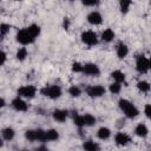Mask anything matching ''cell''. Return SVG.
Instances as JSON below:
<instances>
[{"label": "cell", "mask_w": 151, "mask_h": 151, "mask_svg": "<svg viewBox=\"0 0 151 151\" xmlns=\"http://www.w3.org/2000/svg\"><path fill=\"white\" fill-rule=\"evenodd\" d=\"M67 117V112L65 110H55L53 112V118L58 122H65Z\"/></svg>", "instance_id": "cell-13"}, {"label": "cell", "mask_w": 151, "mask_h": 151, "mask_svg": "<svg viewBox=\"0 0 151 151\" xmlns=\"http://www.w3.org/2000/svg\"><path fill=\"white\" fill-rule=\"evenodd\" d=\"M26 57H27V50L25 47L19 48L18 52H17V59L18 60H24Z\"/></svg>", "instance_id": "cell-24"}, {"label": "cell", "mask_w": 151, "mask_h": 151, "mask_svg": "<svg viewBox=\"0 0 151 151\" xmlns=\"http://www.w3.org/2000/svg\"><path fill=\"white\" fill-rule=\"evenodd\" d=\"M111 76H112V78L116 80V83H123L124 80H125V74L122 72V71H113L112 73H111Z\"/></svg>", "instance_id": "cell-17"}, {"label": "cell", "mask_w": 151, "mask_h": 151, "mask_svg": "<svg viewBox=\"0 0 151 151\" xmlns=\"http://www.w3.org/2000/svg\"><path fill=\"white\" fill-rule=\"evenodd\" d=\"M9 25H7V24H1L0 25V34L1 35H5V34H7L8 33V31H9Z\"/></svg>", "instance_id": "cell-31"}, {"label": "cell", "mask_w": 151, "mask_h": 151, "mask_svg": "<svg viewBox=\"0 0 151 151\" xmlns=\"http://www.w3.org/2000/svg\"><path fill=\"white\" fill-rule=\"evenodd\" d=\"M96 4H97L96 1H84V5H86V6H93Z\"/></svg>", "instance_id": "cell-36"}, {"label": "cell", "mask_w": 151, "mask_h": 151, "mask_svg": "<svg viewBox=\"0 0 151 151\" xmlns=\"http://www.w3.org/2000/svg\"><path fill=\"white\" fill-rule=\"evenodd\" d=\"M72 71L73 72H83V65L80 63H78V61L73 63L72 64Z\"/></svg>", "instance_id": "cell-32"}, {"label": "cell", "mask_w": 151, "mask_h": 151, "mask_svg": "<svg viewBox=\"0 0 151 151\" xmlns=\"http://www.w3.org/2000/svg\"><path fill=\"white\" fill-rule=\"evenodd\" d=\"M119 107L124 111V113L126 114V117H129V118H134V117H137L138 116V110L136 109V106L134 105H132L129 100H126V99H120L119 100Z\"/></svg>", "instance_id": "cell-1"}, {"label": "cell", "mask_w": 151, "mask_h": 151, "mask_svg": "<svg viewBox=\"0 0 151 151\" xmlns=\"http://www.w3.org/2000/svg\"><path fill=\"white\" fill-rule=\"evenodd\" d=\"M127 53H129V48H127V46L125 45V44H123V42H120L119 45H118V47H117V55H118V58H125L126 55H127Z\"/></svg>", "instance_id": "cell-12"}, {"label": "cell", "mask_w": 151, "mask_h": 151, "mask_svg": "<svg viewBox=\"0 0 151 151\" xmlns=\"http://www.w3.org/2000/svg\"><path fill=\"white\" fill-rule=\"evenodd\" d=\"M144 112H145V114H146V117H150V114H151V105H150V104H147V105H145V109H144Z\"/></svg>", "instance_id": "cell-34"}, {"label": "cell", "mask_w": 151, "mask_h": 151, "mask_svg": "<svg viewBox=\"0 0 151 151\" xmlns=\"http://www.w3.org/2000/svg\"><path fill=\"white\" fill-rule=\"evenodd\" d=\"M4 106H5V100L2 98H0V109L4 107Z\"/></svg>", "instance_id": "cell-38"}, {"label": "cell", "mask_w": 151, "mask_h": 151, "mask_svg": "<svg viewBox=\"0 0 151 151\" xmlns=\"http://www.w3.org/2000/svg\"><path fill=\"white\" fill-rule=\"evenodd\" d=\"M137 86H138V88H139L142 92H147V91L150 90V85H149L147 81H139V83L137 84Z\"/></svg>", "instance_id": "cell-25"}, {"label": "cell", "mask_w": 151, "mask_h": 151, "mask_svg": "<svg viewBox=\"0 0 151 151\" xmlns=\"http://www.w3.org/2000/svg\"><path fill=\"white\" fill-rule=\"evenodd\" d=\"M27 32L35 39V37H38L39 35V33H40V27L38 26V25H31V26H28L27 28Z\"/></svg>", "instance_id": "cell-19"}, {"label": "cell", "mask_w": 151, "mask_h": 151, "mask_svg": "<svg viewBox=\"0 0 151 151\" xmlns=\"http://www.w3.org/2000/svg\"><path fill=\"white\" fill-rule=\"evenodd\" d=\"M85 151H99V145L97 143H94L93 140H87L84 143L83 145Z\"/></svg>", "instance_id": "cell-14"}, {"label": "cell", "mask_w": 151, "mask_h": 151, "mask_svg": "<svg viewBox=\"0 0 151 151\" xmlns=\"http://www.w3.org/2000/svg\"><path fill=\"white\" fill-rule=\"evenodd\" d=\"M64 27L67 29L68 28V19H65V21H64Z\"/></svg>", "instance_id": "cell-37"}, {"label": "cell", "mask_w": 151, "mask_h": 151, "mask_svg": "<svg viewBox=\"0 0 151 151\" xmlns=\"http://www.w3.org/2000/svg\"><path fill=\"white\" fill-rule=\"evenodd\" d=\"M87 21L90 24H92V25H99V24H101L103 18H101L100 13H98V12H91L87 15Z\"/></svg>", "instance_id": "cell-9"}, {"label": "cell", "mask_w": 151, "mask_h": 151, "mask_svg": "<svg viewBox=\"0 0 151 151\" xmlns=\"http://www.w3.org/2000/svg\"><path fill=\"white\" fill-rule=\"evenodd\" d=\"M130 5H131V1H129V0H123V1H120V11H122L123 13H126L127 9H129V7H130Z\"/></svg>", "instance_id": "cell-26"}, {"label": "cell", "mask_w": 151, "mask_h": 151, "mask_svg": "<svg viewBox=\"0 0 151 151\" xmlns=\"http://www.w3.org/2000/svg\"><path fill=\"white\" fill-rule=\"evenodd\" d=\"M134 132H136V134L139 136V137H145V136L147 134L149 130H147V127H146L144 124H139V125H137Z\"/></svg>", "instance_id": "cell-16"}, {"label": "cell", "mask_w": 151, "mask_h": 151, "mask_svg": "<svg viewBox=\"0 0 151 151\" xmlns=\"http://www.w3.org/2000/svg\"><path fill=\"white\" fill-rule=\"evenodd\" d=\"M81 40H83L86 45H88V46H93V45H96L97 41H98L97 34H96L93 31H86V32H84V33L81 34Z\"/></svg>", "instance_id": "cell-5"}, {"label": "cell", "mask_w": 151, "mask_h": 151, "mask_svg": "<svg viewBox=\"0 0 151 151\" xmlns=\"http://www.w3.org/2000/svg\"><path fill=\"white\" fill-rule=\"evenodd\" d=\"M80 88L78 87V86H72V87H70V90H68V93L72 96V97H78V96H80Z\"/></svg>", "instance_id": "cell-28"}, {"label": "cell", "mask_w": 151, "mask_h": 151, "mask_svg": "<svg viewBox=\"0 0 151 151\" xmlns=\"http://www.w3.org/2000/svg\"><path fill=\"white\" fill-rule=\"evenodd\" d=\"M35 151H48V149H47L45 145H41V146L37 147V150H35Z\"/></svg>", "instance_id": "cell-35"}, {"label": "cell", "mask_w": 151, "mask_h": 151, "mask_svg": "<svg viewBox=\"0 0 151 151\" xmlns=\"http://www.w3.org/2000/svg\"><path fill=\"white\" fill-rule=\"evenodd\" d=\"M25 137H26L29 142H34V140H35V131H33V130H28V131H26Z\"/></svg>", "instance_id": "cell-29"}, {"label": "cell", "mask_w": 151, "mask_h": 151, "mask_svg": "<svg viewBox=\"0 0 151 151\" xmlns=\"http://www.w3.org/2000/svg\"><path fill=\"white\" fill-rule=\"evenodd\" d=\"M136 68L140 73H146L150 68V60L144 55H139L136 61Z\"/></svg>", "instance_id": "cell-3"}, {"label": "cell", "mask_w": 151, "mask_h": 151, "mask_svg": "<svg viewBox=\"0 0 151 151\" xmlns=\"http://www.w3.org/2000/svg\"><path fill=\"white\" fill-rule=\"evenodd\" d=\"M37 90L34 86L32 85H27V86H22L18 90V94L21 97H26V98H33Z\"/></svg>", "instance_id": "cell-6"}, {"label": "cell", "mask_w": 151, "mask_h": 151, "mask_svg": "<svg viewBox=\"0 0 151 151\" xmlns=\"http://www.w3.org/2000/svg\"><path fill=\"white\" fill-rule=\"evenodd\" d=\"M35 140L39 142H46V136H45V131L41 129H38L35 131Z\"/></svg>", "instance_id": "cell-23"}, {"label": "cell", "mask_w": 151, "mask_h": 151, "mask_svg": "<svg viewBox=\"0 0 151 151\" xmlns=\"http://www.w3.org/2000/svg\"><path fill=\"white\" fill-rule=\"evenodd\" d=\"M6 61V53L4 51H0V66Z\"/></svg>", "instance_id": "cell-33"}, {"label": "cell", "mask_w": 151, "mask_h": 151, "mask_svg": "<svg viewBox=\"0 0 151 151\" xmlns=\"http://www.w3.org/2000/svg\"><path fill=\"white\" fill-rule=\"evenodd\" d=\"M113 38H114V32H113L112 29H110V28L105 29V31L101 33V39H103L104 41H106V42L112 41Z\"/></svg>", "instance_id": "cell-15"}, {"label": "cell", "mask_w": 151, "mask_h": 151, "mask_svg": "<svg viewBox=\"0 0 151 151\" xmlns=\"http://www.w3.org/2000/svg\"><path fill=\"white\" fill-rule=\"evenodd\" d=\"M86 92L90 97H100L105 93V87L101 85H94L86 88Z\"/></svg>", "instance_id": "cell-7"}, {"label": "cell", "mask_w": 151, "mask_h": 151, "mask_svg": "<svg viewBox=\"0 0 151 151\" xmlns=\"http://www.w3.org/2000/svg\"><path fill=\"white\" fill-rule=\"evenodd\" d=\"M120 88H122V85H120L119 83H116V81H114L113 84L110 85V91H111L112 93H119Z\"/></svg>", "instance_id": "cell-27"}, {"label": "cell", "mask_w": 151, "mask_h": 151, "mask_svg": "<svg viewBox=\"0 0 151 151\" xmlns=\"http://www.w3.org/2000/svg\"><path fill=\"white\" fill-rule=\"evenodd\" d=\"M22 151H26V150H22Z\"/></svg>", "instance_id": "cell-40"}, {"label": "cell", "mask_w": 151, "mask_h": 151, "mask_svg": "<svg viewBox=\"0 0 151 151\" xmlns=\"http://www.w3.org/2000/svg\"><path fill=\"white\" fill-rule=\"evenodd\" d=\"M45 136H46V140H57L59 138L58 132L55 130H53V129L45 131Z\"/></svg>", "instance_id": "cell-18"}, {"label": "cell", "mask_w": 151, "mask_h": 151, "mask_svg": "<svg viewBox=\"0 0 151 151\" xmlns=\"http://www.w3.org/2000/svg\"><path fill=\"white\" fill-rule=\"evenodd\" d=\"M12 106L17 110V111H26L27 110V104L22 100V99H20L19 97L18 98H15L13 101H12Z\"/></svg>", "instance_id": "cell-10"}, {"label": "cell", "mask_w": 151, "mask_h": 151, "mask_svg": "<svg viewBox=\"0 0 151 151\" xmlns=\"http://www.w3.org/2000/svg\"><path fill=\"white\" fill-rule=\"evenodd\" d=\"M83 72L87 76H98L100 73V70L96 64L88 63V64H85L83 66Z\"/></svg>", "instance_id": "cell-8"}, {"label": "cell", "mask_w": 151, "mask_h": 151, "mask_svg": "<svg viewBox=\"0 0 151 151\" xmlns=\"http://www.w3.org/2000/svg\"><path fill=\"white\" fill-rule=\"evenodd\" d=\"M83 119H84V125H87V126H91V125H93L96 123V118L90 113L83 116Z\"/></svg>", "instance_id": "cell-22"}, {"label": "cell", "mask_w": 151, "mask_h": 151, "mask_svg": "<svg viewBox=\"0 0 151 151\" xmlns=\"http://www.w3.org/2000/svg\"><path fill=\"white\" fill-rule=\"evenodd\" d=\"M4 145V143H2V139H0V147Z\"/></svg>", "instance_id": "cell-39"}, {"label": "cell", "mask_w": 151, "mask_h": 151, "mask_svg": "<svg viewBox=\"0 0 151 151\" xmlns=\"http://www.w3.org/2000/svg\"><path fill=\"white\" fill-rule=\"evenodd\" d=\"M111 134V131L107 129V127H100L98 130V137L100 139H107Z\"/></svg>", "instance_id": "cell-21"}, {"label": "cell", "mask_w": 151, "mask_h": 151, "mask_svg": "<svg viewBox=\"0 0 151 151\" xmlns=\"http://www.w3.org/2000/svg\"><path fill=\"white\" fill-rule=\"evenodd\" d=\"M2 137H4V139H6V140H12L13 137H14V130L11 129V127L4 129V130H2Z\"/></svg>", "instance_id": "cell-20"}, {"label": "cell", "mask_w": 151, "mask_h": 151, "mask_svg": "<svg viewBox=\"0 0 151 151\" xmlns=\"http://www.w3.org/2000/svg\"><path fill=\"white\" fill-rule=\"evenodd\" d=\"M41 93L44 96H46V97H50L52 99H55V98H58V97L61 96V88L59 86H57V85L48 86V87L46 86V87H44L41 90Z\"/></svg>", "instance_id": "cell-2"}, {"label": "cell", "mask_w": 151, "mask_h": 151, "mask_svg": "<svg viewBox=\"0 0 151 151\" xmlns=\"http://www.w3.org/2000/svg\"><path fill=\"white\" fill-rule=\"evenodd\" d=\"M114 140L118 145H126L129 142H130V137L126 134V133H123V132H119L116 134L114 137Z\"/></svg>", "instance_id": "cell-11"}, {"label": "cell", "mask_w": 151, "mask_h": 151, "mask_svg": "<svg viewBox=\"0 0 151 151\" xmlns=\"http://www.w3.org/2000/svg\"><path fill=\"white\" fill-rule=\"evenodd\" d=\"M17 40H18L20 44H22V45H28V44H32V42L34 41V38L27 32L26 28H24V29H20V31L18 32V34H17Z\"/></svg>", "instance_id": "cell-4"}, {"label": "cell", "mask_w": 151, "mask_h": 151, "mask_svg": "<svg viewBox=\"0 0 151 151\" xmlns=\"http://www.w3.org/2000/svg\"><path fill=\"white\" fill-rule=\"evenodd\" d=\"M74 124L77 125V126H79V127H81V126H84V119H83V116H78V114H76V117H74Z\"/></svg>", "instance_id": "cell-30"}]
</instances>
